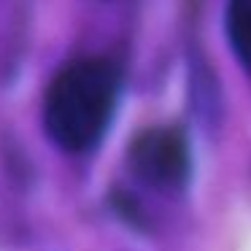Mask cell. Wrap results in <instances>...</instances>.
Returning <instances> with one entry per match:
<instances>
[{"instance_id": "6da1fadb", "label": "cell", "mask_w": 251, "mask_h": 251, "mask_svg": "<svg viewBox=\"0 0 251 251\" xmlns=\"http://www.w3.org/2000/svg\"><path fill=\"white\" fill-rule=\"evenodd\" d=\"M119 100V71L103 57L65 65L44 98V127L68 154L95 149L105 138Z\"/></svg>"}, {"instance_id": "7a4b0ae2", "label": "cell", "mask_w": 251, "mask_h": 251, "mask_svg": "<svg viewBox=\"0 0 251 251\" xmlns=\"http://www.w3.org/2000/svg\"><path fill=\"white\" fill-rule=\"evenodd\" d=\"M130 168L138 181L154 189H181L189 181L192 157L184 132L176 127L143 130L130 146Z\"/></svg>"}, {"instance_id": "3957f363", "label": "cell", "mask_w": 251, "mask_h": 251, "mask_svg": "<svg viewBox=\"0 0 251 251\" xmlns=\"http://www.w3.org/2000/svg\"><path fill=\"white\" fill-rule=\"evenodd\" d=\"M224 30H227V41L232 46L238 62L251 76V0L229 3L227 17H224Z\"/></svg>"}]
</instances>
